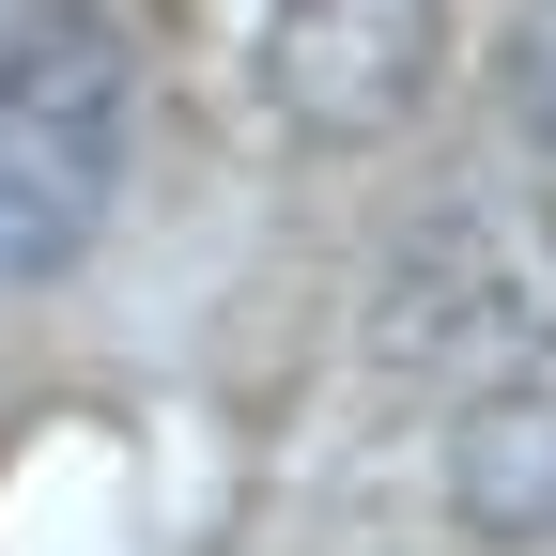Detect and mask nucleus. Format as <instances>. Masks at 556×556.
Returning <instances> with one entry per match:
<instances>
[{"label":"nucleus","mask_w":556,"mask_h":556,"mask_svg":"<svg viewBox=\"0 0 556 556\" xmlns=\"http://www.w3.org/2000/svg\"><path fill=\"white\" fill-rule=\"evenodd\" d=\"M526 124L556 139V0H541V16H526Z\"/></svg>","instance_id":"obj_4"},{"label":"nucleus","mask_w":556,"mask_h":556,"mask_svg":"<svg viewBox=\"0 0 556 556\" xmlns=\"http://www.w3.org/2000/svg\"><path fill=\"white\" fill-rule=\"evenodd\" d=\"M124 139H139V47L93 0H47L0 31V294L62 278L109 232Z\"/></svg>","instance_id":"obj_1"},{"label":"nucleus","mask_w":556,"mask_h":556,"mask_svg":"<svg viewBox=\"0 0 556 556\" xmlns=\"http://www.w3.org/2000/svg\"><path fill=\"white\" fill-rule=\"evenodd\" d=\"M433 0H278L263 16V93L309 139H387L433 93Z\"/></svg>","instance_id":"obj_3"},{"label":"nucleus","mask_w":556,"mask_h":556,"mask_svg":"<svg viewBox=\"0 0 556 556\" xmlns=\"http://www.w3.org/2000/svg\"><path fill=\"white\" fill-rule=\"evenodd\" d=\"M556 340V217H510V201H464L433 248H402L387 294V356H448V371H510Z\"/></svg>","instance_id":"obj_2"}]
</instances>
